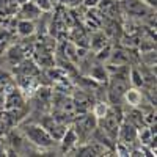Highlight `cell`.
<instances>
[{
	"instance_id": "obj_6",
	"label": "cell",
	"mask_w": 157,
	"mask_h": 157,
	"mask_svg": "<svg viewBox=\"0 0 157 157\" xmlns=\"http://www.w3.org/2000/svg\"><path fill=\"white\" fill-rule=\"evenodd\" d=\"M123 6L127 14L134 17H143L151 14V6L145 2V0H123Z\"/></svg>"
},
{
	"instance_id": "obj_12",
	"label": "cell",
	"mask_w": 157,
	"mask_h": 157,
	"mask_svg": "<svg viewBox=\"0 0 157 157\" xmlns=\"http://www.w3.org/2000/svg\"><path fill=\"white\" fill-rule=\"evenodd\" d=\"M35 30H36V27H35L33 21L21 19V21L17 22V33H19L21 36H30V35L35 33Z\"/></svg>"
},
{
	"instance_id": "obj_17",
	"label": "cell",
	"mask_w": 157,
	"mask_h": 157,
	"mask_svg": "<svg viewBox=\"0 0 157 157\" xmlns=\"http://www.w3.org/2000/svg\"><path fill=\"white\" fill-rule=\"evenodd\" d=\"M32 2L39 8V11H41V13H49V11H52L50 0H32Z\"/></svg>"
},
{
	"instance_id": "obj_2",
	"label": "cell",
	"mask_w": 157,
	"mask_h": 157,
	"mask_svg": "<svg viewBox=\"0 0 157 157\" xmlns=\"http://www.w3.org/2000/svg\"><path fill=\"white\" fill-rule=\"evenodd\" d=\"M96 127H98V118L93 115V112L78 115L74 120V126H72L74 132L77 134V138H78V145L88 141L93 137V132Z\"/></svg>"
},
{
	"instance_id": "obj_14",
	"label": "cell",
	"mask_w": 157,
	"mask_h": 157,
	"mask_svg": "<svg viewBox=\"0 0 157 157\" xmlns=\"http://www.w3.org/2000/svg\"><path fill=\"white\" fill-rule=\"evenodd\" d=\"M129 82H130V86H135V88H141L145 85V82H143V74L138 69L129 71Z\"/></svg>"
},
{
	"instance_id": "obj_18",
	"label": "cell",
	"mask_w": 157,
	"mask_h": 157,
	"mask_svg": "<svg viewBox=\"0 0 157 157\" xmlns=\"http://www.w3.org/2000/svg\"><path fill=\"white\" fill-rule=\"evenodd\" d=\"M110 54H112L110 46H104L102 49L98 50V60H99V61H107V60L110 58Z\"/></svg>"
},
{
	"instance_id": "obj_1",
	"label": "cell",
	"mask_w": 157,
	"mask_h": 157,
	"mask_svg": "<svg viewBox=\"0 0 157 157\" xmlns=\"http://www.w3.org/2000/svg\"><path fill=\"white\" fill-rule=\"evenodd\" d=\"M22 134H24L27 141H30L33 146L41 148V149H49V148L54 146V143H55V140L49 135L47 130L41 124H36V123L25 124L22 127Z\"/></svg>"
},
{
	"instance_id": "obj_15",
	"label": "cell",
	"mask_w": 157,
	"mask_h": 157,
	"mask_svg": "<svg viewBox=\"0 0 157 157\" xmlns=\"http://www.w3.org/2000/svg\"><path fill=\"white\" fill-rule=\"evenodd\" d=\"M91 49L93 50H99V49H102L104 46H107V38H105V35L104 33H96L94 36H93V39H91Z\"/></svg>"
},
{
	"instance_id": "obj_5",
	"label": "cell",
	"mask_w": 157,
	"mask_h": 157,
	"mask_svg": "<svg viewBox=\"0 0 157 157\" xmlns=\"http://www.w3.org/2000/svg\"><path fill=\"white\" fill-rule=\"evenodd\" d=\"M39 124H41V126L47 130L49 135L54 138L55 141L61 140V137L64 135V132H66V129H68L66 123L60 121L58 118H55L54 115H52V116H44Z\"/></svg>"
},
{
	"instance_id": "obj_22",
	"label": "cell",
	"mask_w": 157,
	"mask_h": 157,
	"mask_svg": "<svg viewBox=\"0 0 157 157\" xmlns=\"http://www.w3.org/2000/svg\"><path fill=\"white\" fill-rule=\"evenodd\" d=\"M60 2L66 5V3H74V0H60Z\"/></svg>"
},
{
	"instance_id": "obj_4",
	"label": "cell",
	"mask_w": 157,
	"mask_h": 157,
	"mask_svg": "<svg viewBox=\"0 0 157 157\" xmlns=\"http://www.w3.org/2000/svg\"><path fill=\"white\" fill-rule=\"evenodd\" d=\"M116 141L123 143V145H126L132 149V145L135 141H138V129L123 118V123L120 124V129H118Z\"/></svg>"
},
{
	"instance_id": "obj_13",
	"label": "cell",
	"mask_w": 157,
	"mask_h": 157,
	"mask_svg": "<svg viewBox=\"0 0 157 157\" xmlns=\"http://www.w3.org/2000/svg\"><path fill=\"white\" fill-rule=\"evenodd\" d=\"M8 60H10V63H13V64H17V63H21L22 60H24V52H22V49L19 47V46H13L10 50H8Z\"/></svg>"
},
{
	"instance_id": "obj_3",
	"label": "cell",
	"mask_w": 157,
	"mask_h": 157,
	"mask_svg": "<svg viewBox=\"0 0 157 157\" xmlns=\"http://www.w3.org/2000/svg\"><path fill=\"white\" fill-rule=\"evenodd\" d=\"M123 112L116 107H109L107 113L102 118L98 120V127H101L104 132L109 135L110 140H113L116 143V135H118V129L120 124L123 123Z\"/></svg>"
},
{
	"instance_id": "obj_20",
	"label": "cell",
	"mask_w": 157,
	"mask_h": 157,
	"mask_svg": "<svg viewBox=\"0 0 157 157\" xmlns=\"http://www.w3.org/2000/svg\"><path fill=\"white\" fill-rule=\"evenodd\" d=\"M83 3H85L86 6H96V5L99 3V0H83Z\"/></svg>"
},
{
	"instance_id": "obj_10",
	"label": "cell",
	"mask_w": 157,
	"mask_h": 157,
	"mask_svg": "<svg viewBox=\"0 0 157 157\" xmlns=\"http://www.w3.org/2000/svg\"><path fill=\"white\" fill-rule=\"evenodd\" d=\"M123 99L127 102V105H129V107H138V105H141L143 94H141V91H138V88H135V86H129V88L124 91Z\"/></svg>"
},
{
	"instance_id": "obj_9",
	"label": "cell",
	"mask_w": 157,
	"mask_h": 157,
	"mask_svg": "<svg viewBox=\"0 0 157 157\" xmlns=\"http://www.w3.org/2000/svg\"><path fill=\"white\" fill-rule=\"evenodd\" d=\"M19 14H21L22 19L35 21V19H38L39 16H41L43 13L39 11V8L32 2V0H30V2L27 0V2H24V3H22V8H21V11H19Z\"/></svg>"
},
{
	"instance_id": "obj_16",
	"label": "cell",
	"mask_w": 157,
	"mask_h": 157,
	"mask_svg": "<svg viewBox=\"0 0 157 157\" xmlns=\"http://www.w3.org/2000/svg\"><path fill=\"white\" fill-rule=\"evenodd\" d=\"M107 110H109V105H107L105 102H98L96 105L93 107V115L99 120V118H102L104 115L107 113Z\"/></svg>"
},
{
	"instance_id": "obj_21",
	"label": "cell",
	"mask_w": 157,
	"mask_h": 157,
	"mask_svg": "<svg viewBox=\"0 0 157 157\" xmlns=\"http://www.w3.org/2000/svg\"><path fill=\"white\" fill-rule=\"evenodd\" d=\"M145 2H146V3H148V5L151 6V8H154V6H155V2H157V0H145Z\"/></svg>"
},
{
	"instance_id": "obj_8",
	"label": "cell",
	"mask_w": 157,
	"mask_h": 157,
	"mask_svg": "<svg viewBox=\"0 0 157 157\" xmlns=\"http://www.w3.org/2000/svg\"><path fill=\"white\" fill-rule=\"evenodd\" d=\"M61 151L63 152H71L75 146H78V138H77V134L74 132L72 127H68L64 135L61 137Z\"/></svg>"
},
{
	"instance_id": "obj_19",
	"label": "cell",
	"mask_w": 157,
	"mask_h": 157,
	"mask_svg": "<svg viewBox=\"0 0 157 157\" xmlns=\"http://www.w3.org/2000/svg\"><path fill=\"white\" fill-rule=\"evenodd\" d=\"M10 83H11V75L6 71H0V90H6Z\"/></svg>"
},
{
	"instance_id": "obj_11",
	"label": "cell",
	"mask_w": 157,
	"mask_h": 157,
	"mask_svg": "<svg viewBox=\"0 0 157 157\" xmlns=\"http://www.w3.org/2000/svg\"><path fill=\"white\" fill-rule=\"evenodd\" d=\"M109 75H110V72H109L107 66H104V64H94L90 69V77L99 83H105L109 80Z\"/></svg>"
},
{
	"instance_id": "obj_7",
	"label": "cell",
	"mask_w": 157,
	"mask_h": 157,
	"mask_svg": "<svg viewBox=\"0 0 157 157\" xmlns=\"http://www.w3.org/2000/svg\"><path fill=\"white\" fill-rule=\"evenodd\" d=\"M25 105L24 96L19 88H10L5 91V99H3V109L5 110H21Z\"/></svg>"
}]
</instances>
